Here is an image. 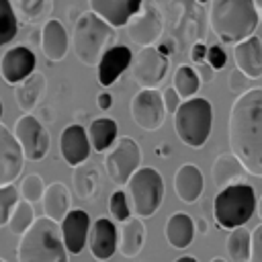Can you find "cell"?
<instances>
[{
	"instance_id": "obj_1",
	"label": "cell",
	"mask_w": 262,
	"mask_h": 262,
	"mask_svg": "<svg viewBox=\"0 0 262 262\" xmlns=\"http://www.w3.org/2000/svg\"><path fill=\"white\" fill-rule=\"evenodd\" d=\"M229 151L239 158L246 172L262 178V88L239 94L227 119Z\"/></svg>"
},
{
	"instance_id": "obj_2",
	"label": "cell",
	"mask_w": 262,
	"mask_h": 262,
	"mask_svg": "<svg viewBox=\"0 0 262 262\" xmlns=\"http://www.w3.org/2000/svg\"><path fill=\"white\" fill-rule=\"evenodd\" d=\"M258 23L254 0H211L209 25L225 45H237L256 35Z\"/></svg>"
},
{
	"instance_id": "obj_3",
	"label": "cell",
	"mask_w": 262,
	"mask_h": 262,
	"mask_svg": "<svg viewBox=\"0 0 262 262\" xmlns=\"http://www.w3.org/2000/svg\"><path fill=\"white\" fill-rule=\"evenodd\" d=\"M68 254L59 223L45 215L35 219L16 248L18 262H70Z\"/></svg>"
},
{
	"instance_id": "obj_4",
	"label": "cell",
	"mask_w": 262,
	"mask_h": 262,
	"mask_svg": "<svg viewBox=\"0 0 262 262\" xmlns=\"http://www.w3.org/2000/svg\"><path fill=\"white\" fill-rule=\"evenodd\" d=\"M115 27H111L104 18H100L96 12L86 10L76 18L74 33H72V47L76 57L88 66L98 68L104 51L108 49V43L113 41Z\"/></svg>"
},
{
	"instance_id": "obj_5",
	"label": "cell",
	"mask_w": 262,
	"mask_h": 262,
	"mask_svg": "<svg viewBox=\"0 0 262 262\" xmlns=\"http://www.w3.org/2000/svg\"><path fill=\"white\" fill-rule=\"evenodd\" d=\"M258 207L254 186L239 182L221 188L213 199V217L219 227L235 229L248 223Z\"/></svg>"
},
{
	"instance_id": "obj_6",
	"label": "cell",
	"mask_w": 262,
	"mask_h": 262,
	"mask_svg": "<svg viewBox=\"0 0 262 262\" xmlns=\"http://www.w3.org/2000/svg\"><path fill=\"white\" fill-rule=\"evenodd\" d=\"M213 127V106L207 98H188L174 113V131L178 139L199 149L207 143Z\"/></svg>"
},
{
	"instance_id": "obj_7",
	"label": "cell",
	"mask_w": 262,
	"mask_h": 262,
	"mask_svg": "<svg viewBox=\"0 0 262 262\" xmlns=\"http://www.w3.org/2000/svg\"><path fill=\"white\" fill-rule=\"evenodd\" d=\"M131 211L137 217H151L164 201V178L156 168L141 166L125 184Z\"/></svg>"
},
{
	"instance_id": "obj_8",
	"label": "cell",
	"mask_w": 262,
	"mask_h": 262,
	"mask_svg": "<svg viewBox=\"0 0 262 262\" xmlns=\"http://www.w3.org/2000/svg\"><path fill=\"white\" fill-rule=\"evenodd\" d=\"M141 149L129 135L119 137L104 158V170L115 184H127L129 178L141 168Z\"/></svg>"
},
{
	"instance_id": "obj_9",
	"label": "cell",
	"mask_w": 262,
	"mask_h": 262,
	"mask_svg": "<svg viewBox=\"0 0 262 262\" xmlns=\"http://www.w3.org/2000/svg\"><path fill=\"white\" fill-rule=\"evenodd\" d=\"M164 31V16L160 6L154 0H143L141 8L131 16V20L125 25L127 39L135 45L143 47H154V43L160 39Z\"/></svg>"
},
{
	"instance_id": "obj_10",
	"label": "cell",
	"mask_w": 262,
	"mask_h": 262,
	"mask_svg": "<svg viewBox=\"0 0 262 262\" xmlns=\"http://www.w3.org/2000/svg\"><path fill=\"white\" fill-rule=\"evenodd\" d=\"M129 113L135 125L143 131H158L166 119L164 96L158 88H141L129 102Z\"/></svg>"
},
{
	"instance_id": "obj_11",
	"label": "cell",
	"mask_w": 262,
	"mask_h": 262,
	"mask_svg": "<svg viewBox=\"0 0 262 262\" xmlns=\"http://www.w3.org/2000/svg\"><path fill=\"white\" fill-rule=\"evenodd\" d=\"M14 137L18 139L27 160H43L49 149V133L35 115H20L14 123Z\"/></svg>"
},
{
	"instance_id": "obj_12",
	"label": "cell",
	"mask_w": 262,
	"mask_h": 262,
	"mask_svg": "<svg viewBox=\"0 0 262 262\" xmlns=\"http://www.w3.org/2000/svg\"><path fill=\"white\" fill-rule=\"evenodd\" d=\"M168 74V57L156 47H143L133 55L131 78L141 88H158Z\"/></svg>"
},
{
	"instance_id": "obj_13",
	"label": "cell",
	"mask_w": 262,
	"mask_h": 262,
	"mask_svg": "<svg viewBox=\"0 0 262 262\" xmlns=\"http://www.w3.org/2000/svg\"><path fill=\"white\" fill-rule=\"evenodd\" d=\"M25 154L14 137L12 131H8L6 125L0 123V186L12 184L25 166Z\"/></svg>"
},
{
	"instance_id": "obj_14",
	"label": "cell",
	"mask_w": 262,
	"mask_h": 262,
	"mask_svg": "<svg viewBox=\"0 0 262 262\" xmlns=\"http://www.w3.org/2000/svg\"><path fill=\"white\" fill-rule=\"evenodd\" d=\"M35 66H37L35 53L29 47L18 45V47L8 49L2 55V59H0V76H2V80L6 84L16 86L25 78H29L33 72H37Z\"/></svg>"
},
{
	"instance_id": "obj_15",
	"label": "cell",
	"mask_w": 262,
	"mask_h": 262,
	"mask_svg": "<svg viewBox=\"0 0 262 262\" xmlns=\"http://www.w3.org/2000/svg\"><path fill=\"white\" fill-rule=\"evenodd\" d=\"M90 149H92V145L88 139V129H84L78 123L63 127L61 135H59V151L68 166L76 168V166L84 164L90 156Z\"/></svg>"
},
{
	"instance_id": "obj_16",
	"label": "cell",
	"mask_w": 262,
	"mask_h": 262,
	"mask_svg": "<svg viewBox=\"0 0 262 262\" xmlns=\"http://www.w3.org/2000/svg\"><path fill=\"white\" fill-rule=\"evenodd\" d=\"M88 248L96 260H108L119 250V229L111 219L100 217L92 223L88 235Z\"/></svg>"
},
{
	"instance_id": "obj_17",
	"label": "cell",
	"mask_w": 262,
	"mask_h": 262,
	"mask_svg": "<svg viewBox=\"0 0 262 262\" xmlns=\"http://www.w3.org/2000/svg\"><path fill=\"white\" fill-rule=\"evenodd\" d=\"M61 227V237H63V244L68 248L70 254H82L86 242H88V235H90V217L86 211L82 209H72L66 219L59 223Z\"/></svg>"
},
{
	"instance_id": "obj_18",
	"label": "cell",
	"mask_w": 262,
	"mask_h": 262,
	"mask_svg": "<svg viewBox=\"0 0 262 262\" xmlns=\"http://www.w3.org/2000/svg\"><path fill=\"white\" fill-rule=\"evenodd\" d=\"M131 61H133V55H131V49L127 45H113L104 51L100 63H98V84L108 88L113 86L119 76L131 68Z\"/></svg>"
},
{
	"instance_id": "obj_19",
	"label": "cell",
	"mask_w": 262,
	"mask_h": 262,
	"mask_svg": "<svg viewBox=\"0 0 262 262\" xmlns=\"http://www.w3.org/2000/svg\"><path fill=\"white\" fill-rule=\"evenodd\" d=\"M90 10L104 18L111 27H125L141 8L143 0H88Z\"/></svg>"
},
{
	"instance_id": "obj_20",
	"label": "cell",
	"mask_w": 262,
	"mask_h": 262,
	"mask_svg": "<svg viewBox=\"0 0 262 262\" xmlns=\"http://www.w3.org/2000/svg\"><path fill=\"white\" fill-rule=\"evenodd\" d=\"M41 53L47 61H61L70 49V37L66 27L57 18H49L41 29Z\"/></svg>"
},
{
	"instance_id": "obj_21",
	"label": "cell",
	"mask_w": 262,
	"mask_h": 262,
	"mask_svg": "<svg viewBox=\"0 0 262 262\" xmlns=\"http://www.w3.org/2000/svg\"><path fill=\"white\" fill-rule=\"evenodd\" d=\"M233 59L235 68L242 70L248 80H258L262 76V39L252 35L246 41L233 45Z\"/></svg>"
},
{
	"instance_id": "obj_22",
	"label": "cell",
	"mask_w": 262,
	"mask_h": 262,
	"mask_svg": "<svg viewBox=\"0 0 262 262\" xmlns=\"http://www.w3.org/2000/svg\"><path fill=\"white\" fill-rule=\"evenodd\" d=\"M205 178L196 164H182L174 174V192L182 203H196L203 194Z\"/></svg>"
},
{
	"instance_id": "obj_23",
	"label": "cell",
	"mask_w": 262,
	"mask_h": 262,
	"mask_svg": "<svg viewBox=\"0 0 262 262\" xmlns=\"http://www.w3.org/2000/svg\"><path fill=\"white\" fill-rule=\"evenodd\" d=\"M244 176H246V168L239 162V158L231 151L219 154L211 166V178L219 190L225 186H231V184H239L244 180Z\"/></svg>"
},
{
	"instance_id": "obj_24",
	"label": "cell",
	"mask_w": 262,
	"mask_h": 262,
	"mask_svg": "<svg viewBox=\"0 0 262 262\" xmlns=\"http://www.w3.org/2000/svg\"><path fill=\"white\" fill-rule=\"evenodd\" d=\"M45 86H47L45 76H43L41 72H33L29 78H25L20 84L14 86V100H16V106H18L25 115H31V113L37 108V104H39V100H41V96H43V92H45Z\"/></svg>"
},
{
	"instance_id": "obj_25",
	"label": "cell",
	"mask_w": 262,
	"mask_h": 262,
	"mask_svg": "<svg viewBox=\"0 0 262 262\" xmlns=\"http://www.w3.org/2000/svg\"><path fill=\"white\" fill-rule=\"evenodd\" d=\"M43 213L45 217L53 219L55 223H61L66 219V215L72 211V194H70V188L61 182H51L47 188H45V194H43Z\"/></svg>"
},
{
	"instance_id": "obj_26",
	"label": "cell",
	"mask_w": 262,
	"mask_h": 262,
	"mask_svg": "<svg viewBox=\"0 0 262 262\" xmlns=\"http://www.w3.org/2000/svg\"><path fill=\"white\" fill-rule=\"evenodd\" d=\"M145 242V225L141 217H129L119 227V252L125 258H135Z\"/></svg>"
},
{
	"instance_id": "obj_27",
	"label": "cell",
	"mask_w": 262,
	"mask_h": 262,
	"mask_svg": "<svg viewBox=\"0 0 262 262\" xmlns=\"http://www.w3.org/2000/svg\"><path fill=\"white\" fill-rule=\"evenodd\" d=\"M194 221L190 215L178 211V213H172L166 221V239L172 248L176 250H182V248H188L192 237H194Z\"/></svg>"
},
{
	"instance_id": "obj_28",
	"label": "cell",
	"mask_w": 262,
	"mask_h": 262,
	"mask_svg": "<svg viewBox=\"0 0 262 262\" xmlns=\"http://www.w3.org/2000/svg\"><path fill=\"white\" fill-rule=\"evenodd\" d=\"M117 133H119V127L113 119H108V117L94 119L88 127V139H90L92 149L94 151H106L119 139Z\"/></svg>"
},
{
	"instance_id": "obj_29",
	"label": "cell",
	"mask_w": 262,
	"mask_h": 262,
	"mask_svg": "<svg viewBox=\"0 0 262 262\" xmlns=\"http://www.w3.org/2000/svg\"><path fill=\"white\" fill-rule=\"evenodd\" d=\"M72 180H74V188H76V194L82 199V201H90L96 196V192L100 190V176L96 172L94 166L90 164H80L74 168V174H72Z\"/></svg>"
},
{
	"instance_id": "obj_30",
	"label": "cell",
	"mask_w": 262,
	"mask_h": 262,
	"mask_svg": "<svg viewBox=\"0 0 262 262\" xmlns=\"http://www.w3.org/2000/svg\"><path fill=\"white\" fill-rule=\"evenodd\" d=\"M225 250L231 262H250L252 252V231H248L244 225L229 231L225 239Z\"/></svg>"
},
{
	"instance_id": "obj_31",
	"label": "cell",
	"mask_w": 262,
	"mask_h": 262,
	"mask_svg": "<svg viewBox=\"0 0 262 262\" xmlns=\"http://www.w3.org/2000/svg\"><path fill=\"white\" fill-rule=\"evenodd\" d=\"M201 82L203 80H201V76H199V72L194 68H190V66H178L176 72H174L172 86L180 94V98L188 100V98H194V94L201 88Z\"/></svg>"
},
{
	"instance_id": "obj_32",
	"label": "cell",
	"mask_w": 262,
	"mask_h": 262,
	"mask_svg": "<svg viewBox=\"0 0 262 262\" xmlns=\"http://www.w3.org/2000/svg\"><path fill=\"white\" fill-rule=\"evenodd\" d=\"M35 219H37V217H35V211H33V203L20 199V201L14 205L12 213H10L8 229H10L14 235H23V233L35 223Z\"/></svg>"
},
{
	"instance_id": "obj_33",
	"label": "cell",
	"mask_w": 262,
	"mask_h": 262,
	"mask_svg": "<svg viewBox=\"0 0 262 262\" xmlns=\"http://www.w3.org/2000/svg\"><path fill=\"white\" fill-rule=\"evenodd\" d=\"M18 33V18L10 0H0V45L10 43Z\"/></svg>"
},
{
	"instance_id": "obj_34",
	"label": "cell",
	"mask_w": 262,
	"mask_h": 262,
	"mask_svg": "<svg viewBox=\"0 0 262 262\" xmlns=\"http://www.w3.org/2000/svg\"><path fill=\"white\" fill-rule=\"evenodd\" d=\"M45 188L47 186H45V182H43V178L39 174H29L20 182V190L18 192H20V199H25L29 203H37V201L43 199Z\"/></svg>"
},
{
	"instance_id": "obj_35",
	"label": "cell",
	"mask_w": 262,
	"mask_h": 262,
	"mask_svg": "<svg viewBox=\"0 0 262 262\" xmlns=\"http://www.w3.org/2000/svg\"><path fill=\"white\" fill-rule=\"evenodd\" d=\"M108 213L113 215L115 221H121V223L131 217V205L125 190H115L108 196Z\"/></svg>"
},
{
	"instance_id": "obj_36",
	"label": "cell",
	"mask_w": 262,
	"mask_h": 262,
	"mask_svg": "<svg viewBox=\"0 0 262 262\" xmlns=\"http://www.w3.org/2000/svg\"><path fill=\"white\" fill-rule=\"evenodd\" d=\"M18 192L14 188V184H6V186H0V227L2 225H8V219H10V213L14 209V205L18 203Z\"/></svg>"
},
{
	"instance_id": "obj_37",
	"label": "cell",
	"mask_w": 262,
	"mask_h": 262,
	"mask_svg": "<svg viewBox=\"0 0 262 262\" xmlns=\"http://www.w3.org/2000/svg\"><path fill=\"white\" fill-rule=\"evenodd\" d=\"M10 2L27 20H37L45 4V0H10Z\"/></svg>"
},
{
	"instance_id": "obj_38",
	"label": "cell",
	"mask_w": 262,
	"mask_h": 262,
	"mask_svg": "<svg viewBox=\"0 0 262 262\" xmlns=\"http://www.w3.org/2000/svg\"><path fill=\"white\" fill-rule=\"evenodd\" d=\"M207 63L217 72V70H223L225 63H227V53L221 45H211L209 51H207Z\"/></svg>"
},
{
	"instance_id": "obj_39",
	"label": "cell",
	"mask_w": 262,
	"mask_h": 262,
	"mask_svg": "<svg viewBox=\"0 0 262 262\" xmlns=\"http://www.w3.org/2000/svg\"><path fill=\"white\" fill-rule=\"evenodd\" d=\"M227 82H229V90L233 92V94H244L246 92V84H248V76L242 72V70H237V68H233L231 72H229V78H227Z\"/></svg>"
},
{
	"instance_id": "obj_40",
	"label": "cell",
	"mask_w": 262,
	"mask_h": 262,
	"mask_svg": "<svg viewBox=\"0 0 262 262\" xmlns=\"http://www.w3.org/2000/svg\"><path fill=\"white\" fill-rule=\"evenodd\" d=\"M250 262H262V223L256 225L252 231V252H250Z\"/></svg>"
},
{
	"instance_id": "obj_41",
	"label": "cell",
	"mask_w": 262,
	"mask_h": 262,
	"mask_svg": "<svg viewBox=\"0 0 262 262\" xmlns=\"http://www.w3.org/2000/svg\"><path fill=\"white\" fill-rule=\"evenodd\" d=\"M162 96H164V106H166V113L174 115V113L178 111V106L182 104V102H180V94L174 90V86H170V88H166V90L162 92Z\"/></svg>"
},
{
	"instance_id": "obj_42",
	"label": "cell",
	"mask_w": 262,
	"mask_h": 262,
	"mask_svg": "<svg viewBox=\"0 0 262 262\" xmlns=\"http://www.w3.org/2000/svg\"><path fill=\"white\" fill-rule=\"evenodd\" d=\"M207 51H209V47H207L205 43L196 41V43L192 45V49H190V59H192L194 63H203V61H207Z\"/></svg>"
},
{
	"instance_id": "obj_43",
	"label": "cell",
	"mask_w": 262,
	"mask_h": 262,
	"mask_svg": "<svg viewBox=\"0 0 262 262\" xmlns=\"http://www.w3.org/2000/svg\"><path fill=\"white\" fill-rule=\"evenodd\" d=\"M196 72H199L201 80H205V82H211V80H213V76H215V70H213V68H211L207 61L196 63Z\"/></svg>"
},
{
	"instance_id": "obj_44",
	"label": "cell",
	"mask_w": 262,
	"mask_h": 262,
	"mask_svg": "<svg viewBox=\"0 0 262 262\" xmlns=\"http://www.w3.org/2000/svg\"><path fill=\"white\" fill-rule=\"evenodd\" d=\"M96 104H98L100 111H108L111 104H113V96H111L108 92H100V94L96 96Z\"/></svg>"
},
{
	"instance_id": "obj_45",
	"label": "cell",
	"mask_w": 262,
	"mask_h": 262,
	"mask_svg": "<svg viewBox=\"0 0 262 262\" xmlns=\"http://www.w3.org/2000/svg\"><path fill=\"white\" fill-rule=\"evenodd\" d=\"M156 49H158L160 53H164V55L168 57L170 53H174V43L166 39V41H162V43H158V45H156Z\"/></svg>"
},
{
	"instance_id": "obj_46",
	"label": "cell",
	"mask_w": 262,
	"mask_h": 262,
	"mask_svg": "<svg viewBox=\"0 0 262 262\" xmlns=\"http://www.w3.org/2000/svg\"><path fill=\"white\" fill-rule=\"evenodd\" d=\"M194 227H196V231H199V233H203V235H205V233L209 231V223H207V221H205L203 217H201V219H196Z\"/></svg>"
},
{
	"instance_id": "obj_47",
	"label": "cell",
	"mask_w": 262,
	"mask_h": 262,
	"mask_svg": "<svg viewBox=\"0 0 262 262\" xmlns=\"http://www.w3.org/2000/svg\"><path fill=\"white\" fill-rule=\"evenodd\" d=\"M174 262H199L194 256H180V258H176Z\"/></svg>"
},
{
	"instance_id": "obj_48",
	"label": "cell",
	"mask_w": 262,
	"mask_h": 262,
	"mask_svg": "<svg viewBox=\"0 0 262 262\" xmlns=\"http://www.w3.org/2000/svg\"><path fill=\"white\" fill-rule=\"evenodd\" d=\"M256 2V10H258V16H260V23H262V0H254Z\"/></svg>"
},
{
	"instance_id": "obj_49",
	"label": "cell",
	"mask_w": 262,
	"mask_h": 262,
	"mask_svg": "<svg viewBox=\"0 0 262 262\" xmlns=\"http://www.w3.org/2000/svg\"><path fill=\"white\" fill-rule=\"evenodd\" d=\"M158 154H160V156H168V154H170V149H168V145H160V149H158Z\"/></svg>"
},
{
	"instance_id": "obj_50",
	"label": "cell",
	"mask_w": 262,
	"mask_h": 262,
	"mask_svg": "<svg viewBox=\"0 0 262 262\" xmlns=\"http://www.w3.org/2000/svg\"><path fill=\"white\" fill-rule=\"evenodd\" d=\"M256 213H258V217L262 219V196L258 199V207H256Z\"/></svg>"
},
{
	"instance_id": "obj_51",
	"label": "cell",
	"mask_w": 262,
	"mask_h": 262,
	"mask_svg": "<svg viewBox=\"0 0 262 262\" xmlns=\"http://www.w3.org/2000/svg\"><path fill=\"white\" fill-rule=\"evenodd\" d=\"M211 262H227V260H225V258H219V256H217V258H213Z\"/></svg>"
},
{
	"instance_id": "obj_52",
	"label": "cell",
	"mask_w": 262,
	"mask_h": 262,
	"mask_svg": "<svg viewBox=\"0 0 262 262\" xmlns=\"http://www.w3.org/2000/svg\"><path fill=\"white\" fill-rule=\"evenodd\" d=\"M199 4H207V2H211V0H196Z\"/></svg>"
},
{
	"instance_id": "obj_53",
	"label": "cell",
	"mask_w": 262,
	"mask_h": 262,
	"mask_svg": "<svg viewBox=\"0 0 262 262\" xmlns=\"http://www.w3.org/2000/svg\"><path fill=\"white\" fill-rule=\"evenodd\" d=\"M2 111H4V106H2V100H0V117H2Z\"/></svg>"
},
{
	"instance_id": "obj_54",
	"label": "cell",
	"mask_w": 262,
	"mask_h": 262,
	"mask_svg": "<svg viewBox=\"0 0 262 262\" xmlns=\"http://www.w3.org/2000/svg\"><path fill=\"white\" fill-rule=\"evenodd\" d=\"M0 262H6V260H4V258H0Z\"/></svg>"
}]
</instances>
